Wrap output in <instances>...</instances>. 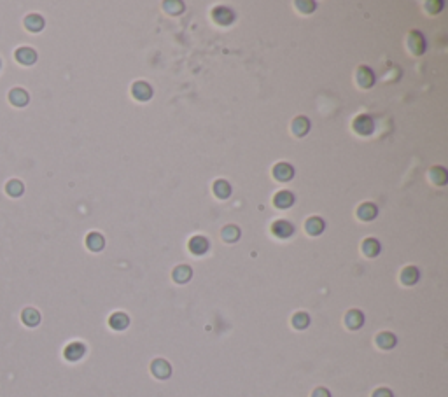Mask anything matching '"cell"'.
I'll return each instance as SVG.
<instances>
[{"label": "cell", "instance_id": "1", "mask_svg": "<svg viewBox=\"0 0 448 397\" xmlns=\"http://www.w3.org/2000/svg\"><path fill=\"white\" fill-rule=\"evenodd\" d=\"M352 126H354V130L359 133V135H369V133H373V130H375V121H373L369 116L361 114L354 119V125Z\"/></svg>", "mask_w": 448, "mask_h": 397}, {"label": "cell", "instance_id": "2", "mask_svg": "<svg viewBox=\"0 0 448 397\" xmlns=\"http://www.w3.org/2000/svg\"><path fill=\"white\" fill-rule=\"evenodd\" d=\"M132 93H133V97H135L137 100L147 102V100H151V97H152V88L149 86L146 81H137V83L133 84V88H132Z\"/></svg>", "mask_w": 448, "mask_h": 397}, {"label": "cell", "instance_id": "3", "mask_svg": "<svg viewBox=\"0 0 448 397\" xmlns=\"http://www.w3.org/2000/svg\"><path fill=\"white\" fill-rule=\"evenodd\" d=\"M273 177H275L277 180H280V182H287V180H291L294 177V168L286 161L277 163V165L273 166Z\"/></svg>", "mask_w": 448, "mask_h": 397}, {"label": "cell", "instance_id": "4", "mask_svg": "<svg viewBox=\"0 0 448 397\" xmlns=\"http://www.w3.org/2000/svg\"><path fill=\"white\" fill-rule=\"evenodd\" d=\"M272 233L277 236V238H289V236L294 233V226L291 224L289 221L280 219V221H275L272 224Z\"/></svg>", "mask_w": 448, "mask_h": 397}, {"label": "cell", "instance_id": "5", "mask_svg": "<svg viewBox=\"0 0 448 397\" xmlns=\"http://www.w3.org/2000/svg\"><path fill=\"white\" fill-rule=\"evenodd\" d=\"M212 18L217 25H231L235 19V12L230 7H215Z\"/></svg>", "mask_w": 448, "mask_h": 397}, {"label": "cell", "instance_id": "6", "mask_svg": "<svg viewBox=\"0 0 448 397\" xmlns=\"http://www.w3.org/2000/svg\"><path fill=\"white\" fill-rule=\"evenodd\" d=\"M151 371H152V375H154L156 378L165 380V378H168V376L172 375V366H170L165 359H156V361L151 364Z\"/></svg>", "mask_w": 448, "mask_h": 397}, {"label": "cell", "instance_id": "7", "mask_svg": "<svg viewBox=\"0 0 448 397\" xmlns=\"http://www.w3.org/2000/svg\"><path fill=\"white\" fill-rule=\"evenodd\" d=\"M408 47L413 51V54H422L424 51H426V39H424L422 33L417 32V30L410 32V37H408Z\"/></svg>", "mask_w": 448, "mask_h": 397}, {"label": "cell", "instance_id": "8", "mask_svg": "<svg viewBox=\"0 0 448 397\" xmlns=\"http://www.w3.org/2000/svg\"><path fill=\"white\" fill-rule=\"evenodd\" d=\"M357 84L361 88H371L373 84H375V74H373V70L369 67H359L357 68Z\"/></svg>", "mask_w": 448, "mask_h": 397}, {"label": "cell", "instance_id": "9", "mask_svg": "<svg viewBox=\"0 0 448 397\" xmlns=\"http://www.w3.org/2000/svg\"><path fill=\"white\" fill-rule=\"evenodd\" d=\"M63 354H65V359H67V361H72V362L79 361V359L86 354V347H84L83 343H79V341H74V343L67 345Z\"/></svg>", "mask_w": 448, "mask_h": 397}, {"label": "cell", "instance_id": "10", "mask_svg": "<svg viewBox=\"0 0 448 397\" xmlns=\"http://www.w3.org/2000/svg\"><path fill=\"white\" fill-rule=\"evenodd\" d=\"M208 247H210V244H208V240L205 238V236L196 235L189 240V251L193 252V254H196V256L205 254V252L208 251Z\"/></svg>", "mask_w": 448, "mask_h": 397}, {"label": "cell", "instance_id": "11", "mask_svg": "<svg viewBox=\"0 0 448 397\" xmlns=\"http://www.w3.org/2000/svg\"><path fill=\"white\" fill-rule=\"evenodd\" d=\"M109 324H111L112 329L116 331H123L130 326V317L123 311H116V313L111 315V319H109Z\"/></svg>", "mask_w": 448, "mask_h": 397}, {"label": "cell", "instance_id": "12", "mask_svg": "<svg viewBox=\"0 0 448 397\" xmlns=\"http://www.w3.org/2000/svg\"><path fill=\"white\" fill-rule=\"evenodd\" d=\"M377 214H378V208L375 203H362L357 208V217L361 221H373V219L377 217Z\"/></svg>", "mask_w": 448, "mask_h": 397}, {"label": "cell", "instance_id": "13", "mask_svg": "<svg viewBox=\"0 0 448 397\" xmlns=\"http://www.w3.org/2000/svg\"><path fill=\"white\" fill-rule=\"evenodd\" d=\"M310 130V119L305 116H298L293 121V133L296 136H305Z\"/></svg>", "mask_w": 448, "mask_h": 397}, {"label": "cell", "instance_id": "14", "mask_svg": "<svg viewBox=\"0 0 448 397\" xmlns=\"http://www.w3.org/2000/svg\"><path fill=\"white\" fill-rule=\"evenodd\" d=\"M273 203L277 208H289L294 203V194L291 191H279L273 196Z\"/></svg>", "mask_w": 448, "mask_h": 397}, {"label": "cell", "instance_id": "15", "mask_svg": "<svg viewBox=\"0 0 448 397\" xmlns=\"http://www.w3.org/2000/svg\"><path fill=\"white\" fill-rule=\"evenodd\" d=\"M345 324H347L348 329H359V327L364 324V315L359 310H350L345 317Z\"/></svg>", "mask_w": 448, "mask_h": 397}, {"label": "cell", "instance_id": "16", "mask_svg": "<svg viewBox=\"0 0 448 397\" xmlns=\"http://www.w3.org/2000/svg\"><path fill=\"white\" fill-rule=\"evenodd\" d=\"M16 60H18L21 65H32V63H35V60H37V53L32 49V47H19V49L16 51Z\"/></svg>", "mask_w": 448, "mask_h": 397}, {"label": "cell", "instance_id": "17", "mask_svg": "<svg viewBox=\"0 0 448 397\" xmlns=\"http://www.w3.org/2000/svg\"><path fill=\"white\" fill-rule=\"evenodd\" d=\"M324 228H326V222H324V219H320V217H310L305 224L306 233L312 236H319L320 233L324 231Z\"/></svg>", "mask_w": 448, "mask_h": 397}, {"label": "cell", "instance_id": "18", "mask_svg": "<svg viewBox=\"0 0 448 397\" xmlns=\"http://www.w3.org/2000/svg\"><path fill=\"white\" fill-rule=\"evenodd\" d=\"M9 102H11L14 107H25L28 104V93L21 88H14V90L9 93Z\"/></svg>", "mask_w": 448, "mask_h": 397}, {"label": "cell", "instance_id": "19", "mask_svg": "<svg viewBox=\"0 0 448 397\" xmlns=\"http://www.w3.org/2000/svg\"><path fill=\"white\" fill-rule=\"evenodd\" d=\"M173 280H175L177 283H186L191 280V276H193V269L189 268L187 265H180L177 266L175 269H173Z\"/></svg>", "mask_w": 448, "mask_h": 397}, {"label": "cell", "instance_id": "20", "mask_svg": "<svg viewBox=\"0 0 448 397\" xmlns=\"http://www.w3.org/2000/svg\"><path fill=\"white\" fill-rule=\"evenodd\" d=\"M21 320L28 327H35L37 324L40 322V313L35 310V308H25L21 313Z\"/></svg>", "mask_w": 448, "mask_h": 397}, {"label": "cell", "instance_id": "21", "mask_svg": "<svg viewBox=\"0 0 448 397\" xmlns=\"http://www.w3.org/2000/svg\"><path fill=\"white\" fill-rule=\"evenodd\" d=\"M214 193H215V196L221 198V200H226V198H230L231 196V186H230V182H228V180H222V179L215 180Z\"/></svg>", "mask_w": 448, "mask_h": 397}, {"label": "cell", "instance_id": "22", "mask_svg": "<svg viewBox=\"0 0 448 397\" xmlns=\"http://www.w3.org/2000/svg\"><path fill=\"white\" fill-rule=\"evenodd\" d=\"M420 278V273L419 269L415 268V266H408V268L403 269L401 273V282L405 283V285H413V283H417Z\"/></svg>", "mask_w": 448, "mask_h": 397}, {"label": "cell", "instance_id": "23", "mask_svg": "<svg viewBox=\"0 0 448 397\" xmlns=\"http://www.w3.org/2000/svg\"><path fill=\"white\" fill-rule=\"evenodd\" d=\"M86 245H88V249H90V251H93V252L102 251V249H104V245H105L104 236H102L100 233H90V235H88V238H86Z\"/></svg>", "mask_w": 448, "mask_h": 397}, {"label": "cell", "instance_id": "24", "mask_svg": "<svg viewBox=\"0 0 448 397\" xmlns=\"http://www.w3.org/2000/svg\"><path fill=\"white\" fill-rule=\"evenodd\" d=\"M382 251L380 244H378V240H375V238H368V240L362 242V252H364L368 258H375V256H378Z\"/></svg>", "mask_w": 448, "mask_h": 397}, {"label": "cell", "instance_id": "25", "mask_svg": "<svg viewBox=\"0 0 448 397\" xmlns=\"http://www.w3.org/2000/svg\"><path fill=\"white\" fill-rule=\"evenodd\" d=\"M25 26L30 32H40L44 28V18L39 14H28L25 18Z\"/></svg>", "mask_w": 448, "mask_h": 397}, {"label": "cell", "instance_id": "26", "mask_svg": "<svg viewBox=\"0 0 448 397\" xmlns=\"http://www.w3.org/2000/svg\"><path fill=\"white\" fill-rule=\"evenodd\" d=\"M396 343H398V340H396V336L392 333H382L377 336V345L380 348H384V350H391V348L396 347Z\"/></svg>", "mask_w": 448, "mask_h": 397}, {"label": "cell", "instance_id": "27", "mask_svg": "<svg viewBox=\"0 0 448 397\" xmlns=\"http://www.w3.org/2000/svg\"><path fill=\"white\" fill-rule=\"evenodd\" d=\"M431 180H433L434 184H438V186L447 184V180H448L447 170L441 168V166H434V168H431Z\"/></svg>", "mask_w": 448, "mask_h": 397}, {"label": "cell", "instance_id": "28", "mask_svg": "<svg viewBox=\"0 0 448 397\" xmlns=\"http://www.w3.org/2000/svg\"><path fill=\"white\" fill-rule=\"evenodd\" d=\"M222 238H224L226 242H230V244L237 242L238 238H240V228H237V226H233V224L226 226V228L222 229Z\"/></svg>", "mask_w": 448, "mask_h": 397}, {"label": "cell", "instance_id": "29", "mask_svg": "<svg viewBox=\"0 0 448 397\" xmlns=\"http://www.w3.org/2000/svg\"><path fill=\"white\" fill-rule=\"evenodd\" d=\"M5 191H7L9 196L12 198H18L23 194V191H25V186H23L19 180H11V182H7V186H5Z\"/></svg>", "mask_w": 448, "mask_h": 397}, {"label": "cell", "instance_id": "30", "mask_svg": "<svg viewBox=\"0 0 448 397\" xmlns=\"http://www.w3.org/2000/svg\"><path fill=\"white\" fill-rule=\"evenodd\" d=\"M308 324H310V317L305 311H299V313H296L293 317V326L296 329H305V327H308Z\"/></svg>", "mask_w": 448, "mask_h": 397}, {"label": "cell", "instance_id": "31", "mask_svg": "<svg viewBox=\"0 0 448 397\" xmlns=\"http://www.w3.org/2000/svg\"><path fill=\"white\" fill-rule=\"evenodd\" d=\"M163 5H165V11L170 14H180L184 11V2H179V0H168Z\"/></svg>", "mask_w": 448, "mask_h": 397}, {"label": "cell", "instance_id": "32", "mask_svg": "<svg viewBox=\"0 0 448 397\" xmlns=\"http://www.w3.org/2000/svg\"><path fill=\"white\" fill-rule=\"evenodd\" d=\"M296 5L298 7H303L301 12H312L313 9H315V4H313L312 0H310V2H296Z\"/></svg>", "mask_w": 448, "mask_h": 397}, {"label": "cell", "instance_id": "33", "mask_svg": "<svg viewBox=\"0 0 448 397\" xmlns=\"http://www.w3.org/2000/svg\"><path fill=\"white\" fill-rule=\"evenodd\" d=\"M312 397H331V394H329V390H327V389H324V387H319V389L313 390Z\"/></svg>", "mask_w": 448, "mask_h": 397}, {"label": "cell", "instance_id": "34", "mask_svg": "<svg viewBox=\"0 0 448 397\" xmlns=\"http://www.w3.org/2000/svg\"><path fill=\"white\" fill-rule=\"evenodd\" d=\"M427 7H429V12H440L443 7V2H427Z\"/></svg>", "mask_w": 448, "mask_h": 397}, {"label": "cell", "instance_id": "35", "mask_svg": "<svg viewBox=\"0 0 448 397\" xmlns=\"http://www.w3.org/2000/svg\"><path fill=\"white\" fill-rule=\"evenodd\" d=\"M373 397H394V396H392V392L389 389H378V390H375Z\"/></svg>", "mask_w": 448, "mask_h": 397}]
</instances>
